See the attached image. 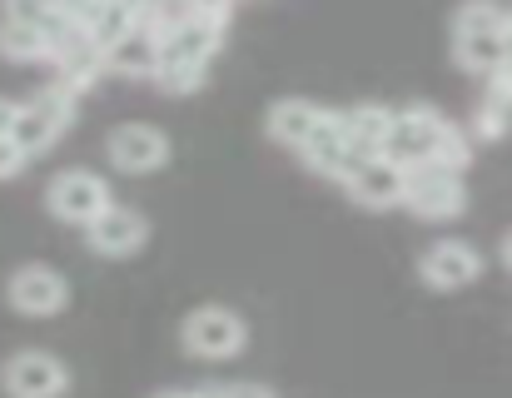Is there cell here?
<instances>
[{"label":"cell","instance_id":"obj_1","mask_svg":"<svg viewBox=\"0 0 512 398\" xmlns=\"http://www.w3.org/2000/svg\"><path fill=\"white\" fill-rule=\"evenodd\" d=\"M388 160H398L403 170L413 165H448V170H468L473 165V140L468 130H458L453 120H443L428 105H408L393 115V135H388Z\"/></svg>","mask_w":512,"mask_h":398},{"label":"cell","instance_id":"obj_2","mask_svg":"<svg viewBox=\"0 0 512 398\" xmlns=\"http://www.w3.org/2000/svg\"><path fill=\"white\" fill-rule=\"evenodd\" d=\"M75 105H80V95L65 90L60 80H50L40 95H30V100L20 105V115H15V125H10V140L25 150V160H30V155H45V150L75 125Z\"/></svg>","mask_w":512,"mask_h":398},{"label":"cell","instance_id":"obj_3","mask_svg":"<svg viewBox=\"0 0 512 398\" xmlns=\"http://www.w3.org/2000/svg\"><path fill=\"white\" fill-rule=\"evenodd\" d=\"M179 344L204 359V364H219V359H239L244 344H249V324L239 309L229 304H199L184 324H179Z\"/></svg>","mask_w":512,"mask_h":398},{"label":"cell","instance_id":"obj_4","mask_svg":"<svg viewBox=\"0 0 512 398\" xmlns=\"http://www.w3.org/2000/svg\"><path fill=\"white\" fill-rule=\"evenodd\" d=\"M403 209L418 219H453L468 209V185L448 165H413L403 180Z\"/></svg>","mask_w":512,"mask_h":398},{"label":"cell","instance_id":"obj_5","mask_svg":"<svg viewBox=\"0 0 512 398\" xmlns=\"http://www.w3.org/2000/svg\"><path fill=\"white\" fill-rule=\"evenodd\" d=\"M5 304L25 319H55L70 304V279L55 264H20L5 279Z\"/></svg>","mask_w":512,"mask_h":398},{"label":"cell","instance_id":"obj_6","mask_svg":"<svg viewBox=\"0 0 512 398\" xmlns=\"http://www.w3.org/2000/svg\"><path fill=\"white\" fill-rule=\"evenodd\" d=\"M0 389L5 398H65L70 369L50 349H20L0 364Z\"/></svg>","mask_w":512,"mask_h":398},{"label":"cell","instance_id":"obj_7","mask_svg":"<svg viewBox=\"0 0 512 398\" xmlns=\"http://www.w3.org/2000/svg\"><path fill=\"white\" fill-rule=\"evenodd\" d=\"M115 195H110V185L95 175V170H60L50 185H45V209L55 214V219H65V224H90L100 209H110Z\"/></svg>","mask_w":512,"mask_h":398},{"label":"cell","instance_id":"obj_8","mask_svg":"<svg viewBox=\"0 0 512 398\" xmlns=\"http://www.w3.org/2000/svg\"><path fill=\"white\" fill-rule=\"evenodd\" d=\"M50 65H55V80L65 85V90H75V95H85L100 75H105V50L70 20L55 40H50V55H45Z\"/></svg>","mask_w":512,"mask_h":398},{"label":"cell","instance_id":"obj_9","mask_svg":"<svg viewBox=\"0 0 512 398\" xmlns=\"http://www.w3.org/2000/svg\"><path fill=\"white\" fill-rule=\"evenodd\" d=\"M145 239H150V219L140 209H130V204H110V209H100L85 224V244L100 259H130V254L145 249Z\"/></svg>","mask_w":512,"mask_h":398},{"label":"cell","instance_id":"obj_10","mask_svg":"<svg viewBox=\"0 0 512 398\" xmlns=\"http://www.w3.org/2000/svg\"><path fill=\"white\" fill-rule=\"evenodd\" d=\"M418 279L438 294H453V289H468L483 279V254L468 244V239H438L423 259H418Z\"/></svg>","mask_w":512,"mask_h":398},{"label":"cell","instance_id":"obj_11","mask_svg":"<svg viewBox=\"0 0 512 398\" xmlns=\"http://www.w3.org/2000/svg\"><path fill=\"white\" fill-rule=\"evenodd\" d=\"M339 120V110H329V105H314V100H304V95H289V100H274L269 105V115H264V130H269V140H279L284 150H304L319 130H329Z\"/></svg>","mask_w":512,"mask_h":398},{"label":"cell","instance_id":"obj_12","mask_svg":"<svg viewBox=\"0 0 512 398\" xmlns=\"http://www.w3.org/2000/svg\"><path fill=\"white\" fill-rule=\"evenodd\" d=\"M105 150L120 175H160L170 165V135L160 125H120Z\"/></svg>","mask_w":512,"mask_h":398},{"label":"cell","instance_id":"obj_13","mask_svg":"<svg viewBox=\"0 0 512 398\" xmlns=\"http://www.w3.org/2000/svg\"><path fill=\"white\" fill-rule=\"evenodd\" d=\"M403 180H408V170H403L398 160H388V155H363L343 185H348V199L363 204V209H398V204H403Z\"/></svg>","mask_w":512,"mask_h":398},{"label":"cell","instance_id":"obj_14","mask_svg":"<svg viewBox=\"0 0 512 398\" xmlns=\"http://www.w3.org/2000/svg\"><path fill=\"white\" fill-rule=\"evenodd\" d=\"M224 45V25L214 20H199V15H179L170 30L160 35V55H174V60H194V65H209Z\"/></svg>","mask_w":512,"mask_h":398},{"label":"cell","instance_id":"obj_15","mask_svg":"<svg viewBox=\"0 0 512 398\" xmlns=\"http://www.w3.org/2000/svg\"><path fill=\"white\" fill-rule=\"evenodd\" d=\"M155 65H160V35L145 30V25L125 30L105 50V70L110 75H125V80H155Z\"/></svg>","mask_w":512,"mask_h":398},{"label":"cell","instance_id":"obj_16","mask_svg":"<svg viewBox=\"0 0 512 398\" xmlns=\"http://www.w3.org/2000/svg\"><path fill=\"white\" fill-rule=\"evenodd\" d=\"M299 160H304L314 175H324V180H339V185H343L363 155L348 145V135H343V120H334L329 130H319V135H314V140L299 150Z\"/></svg>","mask_w":512,"mask_h":398},{"label":"cell","instance_id":"obj_17","mask_svg":"<svg viewBox=\"0 0 512 398\" xmlns=\"http://www.w3.org/2000/svg\"><path fill=\"white\" fill-rule=\"evenodd\" d=\"M453 60L473 75H493L498 65L512 60L508 30H453Z\"/></svg>","mask_w":512,"mask_h":398},{"label":"cell","instance_id":"obj_18","mask_svg":"<svg viewBox=\"0 0 512 398\" xmlns=\"http://www.w3.org/2000/svg\"><path fill=\"white\" fill-rule=\"evenodd\" d=\"M75 25H80L100 50H110L125 30L140 25V0H85V10L75 15Z\"/></svg>","mask_w":512,"mask_h":398},{"label":"cell","instance_id":"obj_19","mask_svg":"<svg viewBox=\"0 0 512 398\" xmlns=\"http://www.w3.org/2000/svg\"><path fill=\"white\" fill-rule=\"evenodd\" d=\"M393 115L398 110H388V105H378V100H363V105H353V110H343V135H348V145L358 150V155H383L388 150V135H393Z\"/></svg>","mask_w":512,"mask_h":398},{"label":"cell","instance_id":"obj_20","mask_svg":"<svg viewBox=\"0 0 512 398\" xmlns=\"http://www.w3.org/2000/svg\"><path fill=\"white\" fill-rule=\"evenodd\" d=\"M0 55L15 60V65H30V60H45V55H50V40H45V30H40L35 20L5 10V15H0Z\"/></svg>","mask_w":512,"mask_h":398},{"label":"cell","instance_id":"obj_21","mask_svg":"<svg viewBox=\"0 0 512 398\" xmlns=\"http://www.w3.org/2000/svg\"><path fill=\"white\" fill-rule=\"evenodd\" d=\"M204 75H209V65L174 60V55H160V65H155V85L165 95H194V90H204Z\"/></svg>","mask_w":512,"mask_h":398},{"label":"cell","instance_id":"obj_22","mask_svg":"<svg viewBox=\"0 0 512 398\" xmlns=\"http://www.w3.org/2000/svg\"><path fill=\"white\" fill-rule=\"evenodd\" d=\"M453 30H508V5L503 0H463L453 10Z\"/></svg>","mask_w":512,"mask_h":398},{"label":"cell","instance_id":"obj_23","mask_svg":"<svg viewBox=\"0 0 512 398\" xmlns=\"http://www.w3.org/2000/svg\"><path fill=\"white\" fill-rule=\"evenodd\" d=\"M508 130H512V110L493 105V100L483 95V105H478L473 120H468V140H503Z\"/></svg>","mask_w":512,"mask_h":398},{"label":"cell","instance_id":"obj_24","mask_svg":"<svg viewBox=\"0 0 512 398\" xmlns=\"http://www.w3.org/2000/svg\"><path fill=\"white\" fill-rule=\"evenodd\" d=\"M483 80H488V100L503 105V110H512V60L508 65H498L493 75H483Z\"/></svg>","mask_w":512,"mask_h":398},{"label":"cell","instance_id":"obj_25","mask_svg":"<svg viewBox=\"0 0 512 398\" xmlns=\"http://www.w3.org/2000/svg\"><path fill=\"white\" fill-rule=\"evenodd\" d=\"M20 170H25V150L10 135H0V180H15Z\"/></svg>","mask_w":512,"mask_h":398},{"label":"cell","instance_id":"obj_26","mask_svg":"<svg viewBox=\"0 0 512 398\" xmlns=\"http://www.w3.org/2000/svg\"><path fill=\"white\" fill-rule=\"evenodd\" d=\"M219 398H274L264 384H229V389H219Z\"/></svg>","mask_w":512,"mask_h":398},{"label":"cell","instance_id":"obj_27","mask_svg":"<svg viewBox=\"0 0 512 398\" xmlns=\"http://www.w3.org/2000/svg\"><path fill=\"white\" fill-rule=\"evenodd\" d=\"M15 115H20V100H5V95H0V135H10Z\"/></svg>","mask_w":512,"mask_h":398},{"label":"cell","instance_id":"obj_28","mask_svg":"<svg viewBox=\"0 0 512 398\" xmlns=\"http://www.w3.org/2000/svg\"><path fill=\"white\" fill-rule=\"evenodd\" d=\"M155 398H219V389H165Z\"/></svg>","mask_w":512,"mask_h":398},{"label":"cell","instance_id":"obj_29","mask_svg":"<svg viewBox=\"0 0 512 398\" xmlns=\"http://www.w3.org/2000/svg\"><path fill=\"white\" fill-rule=\"evenodd\" d=\"M40 5H50V10H60V15H70V20H75V15L85 10V0H40Z\"/></svg>","mask_w":512,"mask_h":398},{"label":"cell","instance_id":"obj_30","mask_svg":"<svg viewBox=\"0 0 512 398\" xmlns=\"http://www.w3.org/2000/svg\"><path fill=\"white\" fill-rule=\"evenodd\" d=\"M503 264L512 269V229H508V239H503Z\"/></svg>","mask_w":512,"mask_h":398},{"label":"cell","instance_id":"obj_31","mask_svg":"<svg viewBox=\"0 0 512 398\" xmlns=\"http://www.w3.org/2000/svg\"><path fill=\"white\" fill-rule=\"evenodd\" d=\"M508 35H512V10H508Z\"/></svg>","mask_w":512,"mask_h":398}]
</instances>
